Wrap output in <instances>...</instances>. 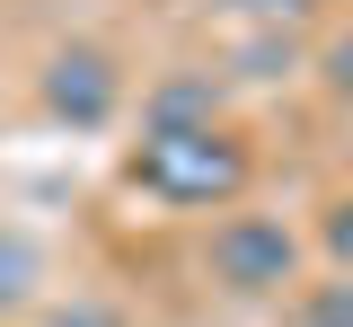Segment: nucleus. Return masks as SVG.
Segmentation results:
<instances>
[{"mask_svg": "<svg viewBox=\"0 0 353 327\" xmlns=\"http://www.w3.org/2000/svg\"><path fill=\"white\" fill-rule=\"evenodd\" d=\"M221 124V71H168L141 97V133H203Z\"/></svg>", "mask_w": 353, "mask_h": 327, "instance_id": "4", "label": "nucleus"}, {"mask_svg": "<svg viewBox=\"0 0 353 327\" xmlns=\"http://www.w3.org/2000/svg\"><path fill=\"white\" fill-rule=\"evenodd\" d=\"M292 62H301V45H292L283 27H256V36L239 45V71H248V80H283Z\"/></svg>", "mask_w": 353, "mask_h": 327, "instance_id": "7", "label": "nucleus"}, {"mask_svg": "<svg viewBox=\"0 0 353 327\" xmlns=\"http://www.w3.org/2000/svg\"><path fill=\"white\" fill-rule=\"evenodd\" d=\"M318 71H327V89H336V97H353V36H336V45L318 53Z\"/></svg>", "mask_w": 353, "mask_h": 327, "instance_id": "10", "label": "nucleus"}, {"mask_svg": "<svg viewBox=\"0 0 353 327\" xmlns=\"http://www.w3.org/2000/svg\"><path fill=\"white\" fill-rule=\"evenodd\" d=\"M203 275L230 301H274V292L301 283V239L283 230V221H265V212H230L203 239Z\"/></svg>", "mask_w": 353, "mask_h": 327, "instance_id": "2", "label": "nucleus"}, {"mask_svg": "<svg viewBox=\"0 0 353 327\" xmlns=\"http://www.w3.org/2000/svg\"><path fill=\"white\" fill-rule=\"evenodd\" d=\"M115 106H124V71L97 45H62L44 62V115H53V124L97 133V124H115Z\"/></svg>", "mask_w": 353, "mask_h": 327, "instance_id": "3", "label": "nucleus"}, {"mask_svg": "<svg viewBox=\"0 0 353 327\" xmlns=\"http://www.w3.org/2000/svg\"><path fill=\"white\" fill-rule=\"evenodd\" d=\"M318 248H327V266H336V275H353V195H345V204H327Z\"/></svg>", "mask_w": 353, "mask_h": 327, "instance_id": "8", "label": "nucleus"}, {"mask_svg": "<svg viewBox=\"0 0 353 327\" xmlns=\"http://www.w3.org/2000/svg\"><path fill=\"white\" fill-rule=\"evenodd\" d=\"M283 327H353V275H345V283H309Z\"/></svg>", "mask_w": 353, "mask_h": 327, "instance_id": "6", "label": "nucleus"}, {"mask_svg": "<svg viewBox=\"0 0 353 327\" xmlns=\"http://www.w3.org/2000/svg\"><path fill=\"white\" fill-rule=\"evenodd\" d=\"M36 283H44V248L0 221V319H18V310L36 301Z\"/></svg>", "mask_w": 353, "mask_h": 327, "instance_id": "5", "label": "nucleus"}, {"mask_svg": "<svg viewBox=\"0 0 353 327\" xmlns=\"http://www.w3.org/2000/svg\"><path fill=\"white\" fill-rule=\"evenodd\" d=\"M124 177L150 204L168 212H230L239 195L256 186V150L230 133V124H203V133H141L124 150Z\"/></svg>", "mask_w": 353, "mask_h": 327, "instance_id": "1", "label": "nucleus"}, {"mask_svg": "<svg viewBox=\"0 0 353 327\" xmlns=\"http://www.w3.org/2000/svg\"><path fill=\"white\" fill-rule=\"evenodd\" d=\"M221 9H239V18H256V27H283V36H292L318 0H221Z\"/></svg>", "mask_w": 353, "mask_h": 327, "instance_id": "9", "label": "nucleus"}]
</instances>
